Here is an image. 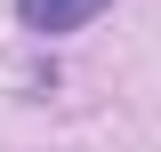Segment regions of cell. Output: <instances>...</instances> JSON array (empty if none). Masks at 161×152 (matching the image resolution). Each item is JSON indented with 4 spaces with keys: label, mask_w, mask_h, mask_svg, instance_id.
I'll return each instance as SVG.
<instances>
[{
    "label": "cell",
    "mask_w": 161,
    "mask_h": 152,
    "mask_svg": "<svg viewBox=\"0 0 161 152\" xmlns=\"http://www.w3.org/2000/svg\"><path fill=\"white\" fill-rule=\"evenodd\" d=\"M24 8V24H32V32H73V24H89L105 8V0H16Z\"/></svg>",
    "instance_id": "obj_1"
}]
</instances>
